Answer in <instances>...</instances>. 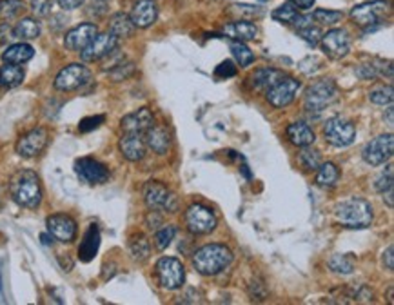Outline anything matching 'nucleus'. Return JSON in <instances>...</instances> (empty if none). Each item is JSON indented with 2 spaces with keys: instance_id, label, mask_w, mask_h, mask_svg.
<instances>
[{
  "instance_id": "obj_7",
  "label": "nucleus",
  "mask_w": 394,
  "mask_h": 305,
  "mask_svg": "<svg viewBox=\"0 0 394 305\" xmlns=\"http://www.w3.org/2000/svg\"><path fill=\"white\" fill-rule=\"evenodd\" d=\"M186 228L191 234H209L213 233L218 225L217 215L213 209L202 206V204H193L186 211Z\"/></svg>"
},
{
  "instance_id": "obj_24",
  "label": "nucleus",
  "mask_w": 394,
  "mask_h": 305,
  "mask_svg": "<svg viewBox=\"0 0 394 305\" xmlns=\"http://www.w3.org/2000/svg\"><path fill=\"white\" fill-rule=\"evenodd\" d=\"M222 33L225 36H229L231 40H238V42H247V40H254L258 36V27L254 26L253 22L247 21H234L227 26H223Z\"/></svg>"
},
{
  "instance_id": "obj_52",
  "label": "nucleus",
  "mask_w": 394,
  "mask_h": 305,
  "mask_svg": "<svg viewBox=\"0 0 394 305\" xmlns=\"http://www.w3.org/2000/svg\"><path fill=\"white\" fill-rule=\"evenodd\" d=\"M393 253H394L393 245H389V247H387V251L384 253V265L389 271L394 269V254Z\"/></svg>"
},
{
  "instance_id": "obj_1",
  "label": "nucleus",
  "mask_w": 394,
  "mask_h": 305,
  "mask_svg": "<svg viewBox=\"0 0 394 305\" xmlns=\"http://www.w3.org/2000/svg\"><path fill=\"white\" fill-rule=\"evenodd\" d=\"M233 262V253L223 243H208L193 254V267L202 276H217Z\"/></svg>"
},
{
  "instance_id": "obj_45",
  "label": "nucleus",
  "mask_w": 394,
  "mask_h": 305,
  "mask_svg": "<svg viewBox=\"0 0 394 305\" xmlns=\"http://www.w3.org/2000/svg\"><path fill=\"white\" fill-rule=\"evenodd\" d=\"M393 166H387V171H384V173L376 178V182H374V189L378 193H385L387 189H391V187H393Z\"/></svg>"
},
{
  "instance_id": "obj_38",
  "label": "nucleus",
  "mask_w": 394,
  "mask_h": 305,
  "mask_svg": "<svg viewBox=\"0 0 394 305\" xmlns=\"http://www.w3.org/2000/svg\"><path fill=\"white\" fill-rule=\"evenodd\" d=\"M329 267L338 274H351L354 271L353 260L349 258L347 254H334V256H331Z\"/></svg>"
},
{
  "instance_id": "obj_53",
  "label": "nucleus",
  "mask_w": 394,
  "mask_h": 305,
  "mask_svg": "<svg viewBox=\"0 0 394 305\" xmlns=\"http://www.w3.org/2000/svg\"><path fill=\"white\" fill-rule=\"evenodd\" d=\"M385 195V200H387V206L391 207V209H393V187H391V189H387V191L384 193Z\"/></svg>"
},
{
  "instance_id": "obj_29",
  "label": "nucleus",
  "mask_w": 394,
  "mask_h": 305,
  "mask_svg": "<svg viewBox=\"0 0 394 305\" xmlns=\"http://www.w3.org/2000/svg\"><path fill=\"white\" fill-rule=\"evenodd\" d=\"M354 71H356V75H358L362 80H374V78L378 77H385V73H387V77L389 78L393 77V66H391V62H387V66H385V62H382V60L362 64V66H358Z\"/></svg>"
},
{
  "instance_id": "obj_22",
  "label": "nucleus",
  "mask_w": 394,
  "mask_h": 305,
  "mask_svg": "<svg viewBox=\"0 0 394 305\" xmlns=\"http://www.w3.org/2000/svg\"><path fill=\"white\" fill-rule=\"evenodd\" d=\"M145 145L149 147L153 153L156 155H166L169 151V145H171V135L166 127H160V125H153L149 130L145 131L144 135Z\"/></svg>"
},
{
  "instance_id": "obj_8",
  "label": "nucleus",
  "mask_w": 394,
  "mask_h": 305,
  "mask_svg": "<svg viewBox=\"0 0 394 305\" xmlns=\"http://www.w3.org/2000/svg\"><path fill=\"white\" fill-rule=\"evenodd\" d=\"M156 278L160 285L167 291L180 289L184 282H186V271L180 260L171 258V256H164L156 262Z\"/></svg>"
},
{
  "instance_id": "obj_55",
  "label": "nucleus",
  "mask_w": 394,
  "mask_h": 305,
  "mask_svg": "<svg viewBox=\"0 0 394 305\" xmlns=\"http://www.w3.org/2000/svg\"><path fill=\"white\" fill-rule=\"evenodd\" d=\"M104 2H108V0H104Z\"/></svg>"
},
{
  "instance_id": "obj_51",
  "label": "nucleus",
  "mask_w": 394,
  "mask_h": 305,
  "mask_svg": "<svg viewBox=\"0 0 394 305\" xmlns=\"http://www.w3.org/2000/svg\"><path fill=\"white\" fill-rule=\"evenodd\" d=\"M84 2H86V0H58V5H60L62 10L71 11V10H77V8H80Z\"/></svg>"
},
{
  "instance_id": "obj_25",
  "label": "nucleus",
  "mask_w": 394,
  "mask_h": 305,
  "mask_svg": "<svg viewBox=\"0 0 394 305\" xmlns=\"http://www.w3.org/2000/svg\"><path fill=\"white\" fill-rule=\"evenodd\" d=\"M287 138H289L291 144L298 145V147H306V145H312L317 135L309 124L306 122H293V124L287 125Z\"/></svg>"
},
{
  "instance_id": "obj_33",
  "label": "nucleus",
  "mask_w": 394,
  "mask_h": 305,
  "mask_svg": "<svg viewBox=\"0 0 394 305\" xmlns=\"http://www.w3.org/2000/svg\"><path fill=\"white\" fill-rule=\"evenodd\" d=\"M130 253L135 262H144V260H147L151 254L149 240H147L144 234H136V236H133L130 242Z\"/></svg>"
},
{
  "instance_id": "obj_6",
  "label": "nucleus",
  "mask_w": 394,
  "mask_h": 305,
  "mask_svg": "<svg viewBox=\"0 0 394 305\" xmlns=\"http://www.w3.org/2000/svg\"><path fill=\"white\" fill-rule=\"evenodd\" d=\"M387 11H389V2L373 0V2L354 5L353 10H351V19L354 21V24L367 27V32H373V29H378L380 22L384 21Z\"/></svg>"
},
{
  "instance_id": "obj_11",
  "label": "nucleus",
  "mask_w": 394,
  "mask_h": 305,
  "mask_svg": "<svg viewBox=\"0 0 394 305\" xmlns=\"http://www.w3.org/2000/svg\"><path fill=\"white\" fill-rule=\"evenodd\" d=\"M394 151V136L391 135H380L367 142V145L363 147L362 156L363 160L367 162L369 166H384L393 158Z\"/></svg>"
},
{
  "instance_id": "obj_30",
  "label": "nucleus",
  "mask_w": 394,
  "mask_h": 305,
  "mask_svg": "<svg viewBox=\"0 0 394 305\" xmlns=\"http://www.w3.org/2000/svg\"><path fill=\"white\" fill-rule=\"evenodd\" d=\"M133 32H135V26H133L130 15L116 13L109 19V33L116 38H127V36L133 35Z\"/></svg>"
},
{
  "instance_id": "obj_15",
  "label": "nucleus",
  "mask_w": 394,
  "mask_h": 305,
  "mask_svg": "<svg viewBox=\"0 0 394 305\" xmlns=\"http://www.w3.org/2000/svg\"><path fill=\"white\" fill-rule=\"evenodd\" d=\"M75 173L84 184L89 186H100L109 180V169L102 164V162L84 156L75 162Z\"/></svg>"
},
{
  "instance_id": "obj_13",
  "label": "nucleus",
  "mask_w": 394,
  "mask_h": 305,
  "mask_svg": "<svg viewBox=\"0 0 394 305\" xmlns=\"http://www.w3.org/2000/svg\"><path fill=\"white\" fill-rule=\"evenodd\" d=\"M320 46L323 53L332 60H340V58L347 57L351 51V35L347 29H331L320 38Z\"/></svg>"
},
{
  "instance_id": "obj_41",
  "label": "nucleus",
  "mask_w": 394,
  "mask_h": 305,
  "mask_svg": "<svg viewBox=\"0 0 394 305\" xmlns=\"http://www.w3.org/2000/svg\"><path fill=\"white\" fill-rule=\"evenodd\" d=\"M298 13L300 11L298 10H295L293 5L287 2V4H284V5H280V8H276L273 13H271V16L275 19L276 22H284V24H293L295 22V19L298 16Z\"/></svg>"
},
{
  "instance_id": "obj_42",
  "label": "nucleus",
  "mask_w": 394,
  "mask_h": 305,
  "mask_svg": "<svg viewBox=\"0 0 394 305\" xmlns=\"http://www.w3.org/2000/svg\"><path fill=\"white\" fill-rule=\"evenodd\" d=\"M298 33H300V36L304 38V40L309 44V46H318L320 44V38H322V32L318 29V27H315L311 24V26H306V27H300L298 29Z\"/></svg>"
},
{
  "instance_id": "obj_2",
  "label": "nucleus",
  "mask_w": 394,
  "mask_h": 305,
  "mask_svg": "<svg viewBox=\"0 0 394 305\" xmlns=\"http://www.w3.org/2000/svg\"><path fill=\"white\" fill-rule=\"evenodd\" d=\"M11 197L21 207L35 209L42 202V187L40 180L35 171L22 169L19 171L10 184Z\"/></svg>"
},
{
  "instance_id": "obj_28",
  "label": "nucleus",
  "mask_w": 394,
  "mask_h": 305,
  "mask_svg": "<svg viewBox=\"0 0 394 305\" xmlns=\"http://www.w3.org/2000/svg\"><path fill=\"white\" fill-rule=\"evenodd\" d=\"M284 77V71L275 68H262L256 69V71L251 75V82H253L254 89H260V91H267V89Z\"/></svg>"
},
{
  "instance_id": "obj_14",
  "label": "nucleus",
  "mask_w": 394,
  "mask_h": 305,
  "mask_svg": "<svg viewBox=\"0 0 394 305\" xmlns=\"http://www.w3.org/2000/svg\"><path fill=\"white\" fill-rule=\"evenodd\" d=\"M116 47H119L116 36L111 35V33H97L93 40L80 51V55H82L84 62H97V60H104Z\"/></svg>"
},
{
  "instance_id": "obj_9",
  "label": "nucleus",
  "mask_w": 394,
  "mask_h": 305,
  "mask_svg": "<svg viewBox=\"0 0 394 305\" xmlns=\"http://www.w3.org/2000/svg\"><path fill=\"white\" fill-rule=\"evenodd\" d=\"M300 88V80L284 75L280 80H276V82L265 91V99H267V102H269L273 108H287V106L296 99V95H298Z\"/></svg>"
},
{
  "instance_id": "obj_18",
  "label": "nucleus",
  "mask_w": 394,
  "mask_h": 305,
  "mask_svg": "<svg viewBox=\"0 0 394 305\" xmlns=\"http://www.w3.org/2000/svg\"><path fill=\"white\" fill-rule=\"evenodd\" d=\"M155 125V117L149 108H140L133 113L125 114L120 120V127L124 133H133V135H145V131Z\"/></svg>"
},
{
  "instance_id": "obj_26",
  "label": "nucleus",
  "mask_w": 394,
  "mask_h": 305,
  "mask_svg": "<svg viewBox=\"0 0 394 305\" xmlns=\"http://www.w3.org/2000/svg\"><path fill=\"white\" fill-rule=\"evenodd\" d=\"M33 57H35V49L26 42L11 44L2 51V60L8 64H26Z\"/></svg>"
},
{
  "instance_id": "obj_17",
  "label": "nucleus",
  "mask_w": 394,
  "mask_h": 305,
  "mask_svg": "<svg viewBox=\"0 0 394 305\" xmlns=\"http://www.w3.org/2000/svg\"><path fill=\"white\" fill-rule=\"evenodd\" d=\"M47 233L58 242L69 243L77 236V222L68 215H51L47 218Z\"/></svg>"
},
{
  "instance_id": "obj_20",
  "label": "nucleus",
  "mask_w": 394,
  "mask_h": 305,
  "mask_svg": "<svg viewBox=\"0 0 394 305\" xmlns=\"http://www.w3.org/2000/svg\"><path fill=\"white\" fill-rule=\"evenodd\" d=\"M130 16L135 27H140V29L151 27L158 19V8H156L155 0H138L133 5Z\"/></svg>"
},
{
  "instance_id": "obj_43",
  "label": "nucleus",
  "mask_w": 394,
  "mask_h": 305,
  "mask_svg": "<svg viewBox=\"0 0 394 305\" xmlns=\"http://www.w3.org/2000/svg\"><path fill=\"white\" fill-rule=\"evenodd\" d=\"M133 71H135V64L120 62L116 68L109 69V77L113 78L114 82H120V80H124V78L130 77Z\"/></svg>"
},
{
  "instance_id": "obj_4",
  "label": "nucleus",
  "mask_w": 394,
  "mask_h": 305,
  "mask_svg": "<svg viewBox=\"0 0 394 305\" xmlns=\"http://www.w3.org/2000/svg\"><path fill=\"white\" fill-rule=\"evenodd\" d=\"M338 99V86L331 78H322L311 84L306 91V109L309 113H320Z\"/></svg>"
},
{
  "instance_id": "obj_19",
  "label": "nucleus",
  "mask_w": 394,
  "mask_h": 305,
  "mask_svg": "<svg viewBox=\"0 0 394 305\" xmlns=\"http://www.w3.org/2000/svg\"><path fill=\"white\" fill-rule=\"evenodd\" d=\"M97 33H99V29H97L95 24H89V22L80 24V26L73 27V29H69V32L66 33V36H64V46H66V49H69V51H82L84 47L93 40V36L97 35Z\"/></svg>"
},
{
  "instance_id": "obj_12",
  "label": "nucleus",
  "mask_w": 394,
  "mask_h": 305,
  "mask_svg": "<svg viewBox=\"0 0 394 305\" xmlns=\"http://www.w3.org/2000/svg\"><path fill=\"white\" fill-rule=\"evenodd\" d=\"M91 80V71L82 64H69L64 69H60L57 77H55V89L58 91H75Z\"/></svg>"
},
{
  "instance_id": "obj_47",
  "label": "nucleus",
  "mask_w": 394,
  "mask_h": 305,
  "mask_svg": "<svg viewBox=\"0 0 394 305\" xmlns=\"http://www.w3.org/2000/svg\"><path fill=\"white\" fill-rule=\"evenodd\" d=\"M32 11L36 16H47L51 11V0H32Z\"/></svg>"
},
{
  "instance_id": "obj_36",
  "label": "nucleus",
  "mask_w": 394,
  "mask_h": 305,
  "mask_svg": "<svg viewBox=\"0 0 394 305\" xmlns=\"http://www.w3.org/2000/svg\"><path fill=\"white\" fill-rule=\"evenodd\" d=\"M177 236V228L175 225H164V228H158L155 233V245L158 251H166L171 242Z\"/></svg>"
},
{
  "instance_id": "obj_35",
  "label": "nucleus",
  "mask_w": 394,
  "mask_h": 305,
  "mask_svg": "<svg viewBox=\"0 0 394 305\" xmlns=\"http://www.w3.org/2000/svg\"><path fill=\"white\" fill-rule=\"evenodd\" d=\"M231 51H233V57L236 58V62L240 64V68H249L251 64L254 62V53L245 46L244 42H231Z\"/></svg>"
},
{
  "instance_id": "obj_44",
  "label": "nucleus",
  "mask_w": 394,
  "mask_h": 305,
  "mask_svg": "<svg viewBox=\"0 0 394 305\" xmlns=\"http://www.w3.org/2000/svg\"><path fill=\"white\" fill-rule=\"evenodd\" d=\"M106 117L104 114H95V117H88V119L80 120V124H78V131L80 133H89V131L99 130L100 125L104 124Z\"/></svg>"
},
{
  "instance_id": "obj_40",
  "label": "nucleus",
  "mask_w": 394,
  "mask_h": 305,
  "mask_svg": "<svg viewBox=\"0 0 394 305\" xmlns=\"http://www.w3.org/2000/svg\"><path fill=\"white\" fill-rule=\"evenodd\" d=\"M300 162L306 169L317 171L322 164V158H320V153L317 149H311V145H306L300 153Z\"/></svg>"
},
{
  "instance_id": "obj_5",
  "label": "nucleus",
  "mask_w": 394,
  "mask_h": 305,
  "mask_svg": "<svg viewBox=\"0 0 394 305\" xmlns=\"http://www.w3.org/2000/svg\"><path fill=\"white\" fill-rule=\"evenodd\" d=\"M144 202L151 211L177 212L178 200L175 193H171L160 182H147L144 187Z\"/></svg>"
},
{
  "instance_id": "obj_23",
  "label": "nucleus",
  "mask_w": 394,
  "mask_h": 305,
  "mask_svg": "<svg viewBox=\"0 0 394 305\" xmlns=\"http://www.w3.org/2000/svg\"><path fill=\"white\" fill-rule=\"evenodd\" d=\"M100 247V231L97 223H91L89 229L84 234V240L78 247V258L82 262H91L97 256Z\"/></svg>"
},
{
  "instance_id": "obj_46",
  "label": "nucleus",
  "mask_w": 394,
  "mask_h": 305,
  "mask_svg": "<svg viewBox=\"0 0 394 305\" xmlns=\"http://www.w3.org/2000/svg\"><path fill=\"white\" fill-rule=\"evenodd\" d=\"M234 13L238 15H249V16H258L264 13V10L260 5H249V4H234L233 5Z\"/></svg>"
},
{
  "instance_id": "obj_49",
  "label": "nucleus",
  "mask_w": 394,
  "mask_h": 305,
  "mask_svg": "<svg viewBox=\"0 0 394 305\" xmlns=\"http://www.w3.org/2000/svg\"><path fill=\"white\" fill-rule=\"evenodd\" d=\"M145 223H147V228L153 229V231H156V229L160 228V225H164L162 223V217L158 215V211H151L147 217H145Z\"/></svg>"
},
{
  "instance_id": "obj_32",
  "label": "nucleus",
  "mask_w": 394,
  "mask_h": 305,
  "mask_svg": "<svg viewBox=\"0 0 394 305\" xmlns=\"http://www.w3.org/2000/svg\"><path fill=\"white\" fill-rule=\"evenodd\" d=\"M340 180V171L338 167L332 164V162H325V164H320L318 167L317 175V184L320 187H334Z\"/></svg>"
},
{
  "instance_id": "obj_37",
  "label": "nucleus",
  "mask_w": 394,
  "mask_h": 305,
  "mask_svg": "<svg viewBox=\"0 0 394 305\" xmlns=\"http://www.w3.org/2000/svg\"><path fill=\"white\" fill-rule=\"evenodd\" d=\"M369 100L373 103H378V106H391L394 100L393 86H380V88H374L373 91L369 93Z\"/></svg>"
},
{
  "instance_id": "obj_39",
  "label": "nucleus",
  "mask_w": 394,
  "mask_h": 305,
  "mask_svg": "<svg viewBox=\"0 0 394 305\" xmlns=\"http://www.w3.org/2000/svg\"><path fill=\"white\" fill-rule=\"evenodd\" d=\"M312 19L318 22V24H323V26H334L338 22L343 19L342 11H332V10H315L312 13Z\"/></svg>"
},
{
  "instance_id": "obj_21",
  "label": "nucleus",
  "mask_w": 394,
  "mask_h": 305,
  "mask_svg": "<svg viewBox=\"0 0 394 305\" xmlns=\"http://www.w3.org/2000/svg\"><path fill=\"white\" fill-rule=\"evenodd\" d=\"M119 147L125 160L130 162H140L145 156V149H147L144 135H133V133H124V136L119 142Z\"/></svg>"
},
{
  "instance_id": "obj_48",
  "label": "nucleus",
  "mask_w": 394,
  "mask_h": 305,
  "mask_svg": "<svg viewBox=\"0 0 394 305\" xmlns=\"http://www.w3.org/2000/svg\"><path fill=\"white\" fill-rule=\"evenodd\" d=\"M214 75H217L218 78H231L236 75V66H234L231 60H225V62H222L220 66L217 68V71H214Z\"/></svg>"
},
{
  "instance_id": "obj_50",
  "label": "nucleus",
  "mask_w": 394,
  "mask_h": 305,
  "mask_svg": "<svg viewBox=\"0 0 394 305\" xmlns=\"http://www.w3.org/2000/svg\"><path fill=\"white\" fill-rule=\"evenodd\" d=\"M295 10H298V11H309V10H312V5H315V2L317 0H287Z\"/></svg>"
},
{
  "instance_id": "obj_31",
  "label": "nucleus",
  "mask_w": 394,
  "mask_h": 305,
  "mask_svg": "<svg viewBox=\"0 0 394 305\" xmlns=\"http://www.w3.org/2000/svg\"><path fill=\"white\" fill-rule=\"evenodd\" d=\"M40 24L35 21V19H21L16 22V26L13 27V35L15 38H21V40H33V38H38L40 36Z\"/></svg>"
},
{
  "instance_id": "obj_10",
  "label": "nucleus",
  "mask_w": 394,
  "mask_h": 305,
  "mask_svg": "<svg viewBox=\"0 0 394 305\" xmlns=\"http://www.w3.org/2000/svg\"><path fill=\"white\" fill-rule=\"evenodd\" d=\"M323 136L334 147H349L356 140V127L353 122L342 117H334L327 120L323 125Z\"/></svg>"
},
{
  "instance_id": "obj_54",
  "label": "nucleus",
  "mask_w": 394,
  "mask_h": 305,
  "mask_svg": "<svg viewBox=\"0 0 394 305\" xmlns=\"http://www.w3.org/2000/svg\"><path fill=\"white\" fill-rule=\"evenodd\" d=\"M389 304L393 305V287L389 289Z\"/></svg>"
},
{
  "instance_id": "obj_34",
  "label": "nucleus",
  "mask_w": 394,
  "mask_h": 305,
  "mask_svg": "<svg viewBox=\"0 0 394 305\" xmlns=\"http://www.w3.org/2000/svg\"><path fill=\"white\" fill-rule=\"evenodd\" d=\"M26 10V4L22 0H0V21L11 22L16 16H21Z\"/></svg>"
},
{
  "instance_id": "obj_16",
  "label": "nucleus",
  "mask_w": 394,
  "mask_h": 305,
  "mask_svg": "<svg viewBox=\"0 0 394 305\" xmlns=\"http://www.w3.org/2000/svg\"><path fill=\"white\" fill-rule=\"evenodd\" d=\"M47 145V131L44 127H35L22 135L16 142V153L22 158H35L46 149Z\"/></svg>"
},
{
  "instance_id": "obj_27",
  "label": "nucleus",
  "mask_w": 394,
  "mask_h": 305,
  "mask_svg": "<svg viewBox=\"0 0 394 305\" xmlns=\"http://www.w3.org/2000/svg\"><path fill=\"white\" fill-rule=\"evenodd\" d=\"M24 77H26V71L22 68L21 64H8L0 68V86L2 88H16L24 82Z\"/></svg>"
},
{
  "instance_id": "obj_3",
  "label": "nucleus",
  "mask_w": 394,
  "mask_h": 305,
  "mask_svg": "<svg viewBox=\"0 0 394 305\" xmlns=\"http://www.w3.org/2000/svg\"><path fill=\"white\" fill-rule=\"evenodd\" d=\"M334 217L343 228L367 229L373 223V207L363 198H349L338 204Z\"/></svg>"
}]
</instances>
